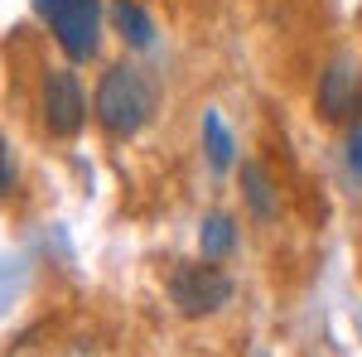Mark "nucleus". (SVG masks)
<instances>
[{"instance_id": "1", "label": "nucleus", "mask_w": 362, "mask_h": 357, "mask_svg": "<svg viewBox=\"0 0 362 357\" xmlns=\"http://www.w3.org/2000/svg\"><path fill=\"white\" fill-rule=\"evenodd\" d=\"M97 121H102V131L116 140L136 136L140 126L150 121V111H155V92L150 83L140 78L136 68H126V63H116L102 73V83H97Z\"/></svg>"}, {"instance_id": "2", "label": "nucleus", "mask_w": 362, "mask_h": 357, "mask_svg": "<svg viewBox=\"0 0 362 357\" xmlns=\"http://www.w3.org/2000/svg\"><path fill=\"white\" fill-rule=\"evenodd\" d=\"M34 15L54 29L58 49L73 63H87L97 54V34H102V5L97 0H34Z\"/></svg>"}, {"instance_id": "3", "label": "nucleus", "mask_w": 362, "mask_h": 357, "mask_svg": "<svg viewBox=\"0 0 362 357\" xmlns=\"http://www.w3.org/2000/svg\"><path fill=\"white\" fill-rule=\"evenodd\" d=\"M169 300L184 319H208L232 300V280L218 266L189 261V266H174V275H169Z\"/></svg>"}, {"instance_id": "4", "label": "nucleus", "mask_w": 362, "mask_h": 357, "mask_svg": "<svg viewBox=\"0 0 362 357\" xmlns=\"http://www.w3.org/2000/svg\"><path fill=\"white\" fill-rule=\"evenodd\" d=\"M39 107H44V126L49 136H78L87 121V102H83V87L68 68H49L44 73V92H39Z\"/></svg>"}, {"instance_id": "5", "label": "nucleus", "mask_w": 362, "mask_h": 357, "mask_svg": "<svg viewBox=\"0 0 362 357\" xmlns=\"http://www.w3.org/2000/svg\"><path fill=\"white\" fill-rule=\"evenodd\" d=\"M358 97H362V63L353 54H338L324 78H319V111L324 121H348L358 111Z\"/></svg>"}, {"instance_id": "6", "label": "nucleus", "mask_w": 362, "mask_h": 357, "mask_svg": "<svg viewBox=\"0 0 362 357\" xmlns=\"http://www.w3.org/2000/svg\"><path fill=\"white\" fill-rule=\"evenodd\" d=\"M112 25H116V34H121L131 49H150V39H155V20L140 10L136 0H116L112 5Z\"/></svg>"}, {"instance_id": "7", "label": "nucleus", "mask_w": 362, "mask_h": 357, "mask_svg": "<svg viewBox=\"0 0 362 357\" xmlns=\"http://www.w3.org/2000/svg\"><path fill=\"white\" fill-rule=\"evenodd\" d=\"M198 247H203V261H223L227 251L237 247V222L227 218V213L203 218V227H198Z\"/></svg>"}, {"instance_id": "8", "label": "nucleus", "mask_w": 362, "mask_h": 357, "mask_svg": "<svg viewBox=\"0 0 362 357\" xmlns=\"http://www.w3.org/2000/svg\"><path fill=\"white\" fill-rule=\"evenodd\" d=\"M242 189H247V208L256 213L261 222L276 218V198H271V179L261 165H242Z\"/></svg>"}, {"instance_id": "9", "label": "nucleus", "mask_w": 362, "mask_h": 357, "mask_svg": "<svg viewBox=\"0 0 362 357\" xmlns=\"http://www.w3.org/2000/svg\"><path fill=\"white\" fill-rule=\"evenodd\" d=\"M203 145H208V165L218 169H232V136H227V126H223V116L218 111H208L203 116Z\"/></svg>"}, {"instance_id": "10", "label": "nucleus", "mask_w": 362, "mask_h": 357, "mask_svg": "<svg viewBox=\"0 0 362 357\" xmlns=\"http://www.w3.org/2000/svg\"><path fill=\"white\" fill-rule=\"evenodd\" d=\"M15 189V165H10V150H5V140H0V198Z\"/></svg>"}, {"instance_id": "11", "label": "nucleus", "mask_w": 362, "mask_h": 357, "mask_svg": "<svg viewBox=\"0 0 362 357\" xmlns=\"http://www.w3.org/2000/svg\"><path fill=\"white\" fill-rule=\"evenodd\" d=\"M348 169H353V174L362 179V131H358L353 140H348Z\"/></svg>"}]
</instances>
